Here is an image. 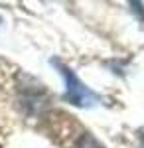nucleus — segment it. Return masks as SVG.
<instances>
[{
  "instance_id": "nucleus-1",
  "label": "nucleus",
  "mask_w": 144,
  "mask_h": 148,
  "mask_svg": "<svg viewBox=\"0 0 144 148\" xmlns=\"http://www.w3.org/2000/svg\"><path fill=\"white\" fill-rule=\"evenodd\" d=\"M53 65L59 69L61 77L65 79V95H63V99H65L67 103H71V105H75V107H93V105H97V103L101 101L99 95L93 93L91 89H87L85 83H81V81L77 79V75L67 67V65L59 63L57 59H53Z\"/></svg>"
},
{
  "instance_id": "nucleus-2",
  "label": "nucleus",
  "mask_w": 144,
  "mask_h": 148,
  "mask_svg": "<svg viewBox=\"0 0 144 148\" xmlns=\"http://www.w3.org/2000/svg\"><path fill=\"white\" fill-rule=\"evenodd\" d=\"M77 148H105L97 138H93L89 132H83L77 140Z\"/></svg>"
}]
</instances>
